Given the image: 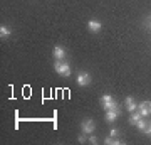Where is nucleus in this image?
<instances>
[{"mask_svg": "<svg viewBox=\"0 0 151 145\" xmlns=\"http://www.w3.org/2000/svg\"><path fill=\"white\" fill-rule=\"evenodd\" d=\"M54 69H55V73H57V74L64 76V78L70 76V73H72V68H70V64L67 63V61H64V59H55Z\"/></svg>", "mask_w": 151, "mask_h": 145, "instance_id": "obj_1", "label": "nucleus"}, {"mask_svg": "<svg viewBox=\"0 0 151 145\" xmlns=\"http://www.w3.org/2000/svg\"><path fill=\"white\" fill-rule=\"evenodd\" d=\"M99 101H101V106H103L106 111H108V110H116V108H119L118 101H116L111 95H103Z\"/></svg>", "mask_w": 151, "mask_h": 145, "instance_id": "obj_2", "label": "nucleus"}, {"mask_svg": "<svg viewBox=\"0 0 151 145\" xmlns=\"http://www.w3.org/2000/svg\"><path fill=\"white\" fill-rule=\"evenodd\" d=\"M81 130H82V133H86V135H91L94 130H96V123H94V120L92 118H87L84 120L81 123Z\"/></svg>", "mask_w": 151, "mask_h": 145, "instance_id": "obj_3", "label": "nucleus"}, {"mask_svg": "<svg viewBox=\"0 0 151 145\" xmlns=\"http://www.w3.org/2000/svg\"><path fill=\"white\" fill-rule=\"evenodd\" d=\"M76 81H77V85L79 86H89L91 85V74L89 73H79L77 74V78H76Z\"/></svg>", "mask_w": 151, "mask_h": 145, "instance_id": "obj_4", "label": "nucleus"}, {"mask_svg": "<svg viewBox=\"0 0 151 145\" xmlns=\"http://www.w3.org/2000/svg\"><path fill=\"white\" fill-rule=\"evenodd\" d=\"M138 111H139L143 117H148V115H151V101H150V100L141 101L139 105H138Z\"/></svg>", "mask_w": 151, "mask_h": 145, "instance_id": "obj_5", "label": "nucleus"}, {"mask_svg": "<svg viewBox=\"0 0 151 145\" xmlns=\"http://www.w3.org/2000/svg\"><path fill=\"white\" fill-rule=\"evenodd\" d=\"M119 115H121V108H116V110H108V111H106V122L113 123V122H116V118H118Z\"/></svg>", "mask_w": 151, "mask_h": 145, "instance_id": "obj_6", "label": "nucleus"}, {"mask_svg": "<svg viewBox=\"0 0 151 145\" xmlns=\"http://www.w3.org/2000/svg\"><path fill=\"white\" fill-rule=\"evenodd\" d=\"M124 105H126V110H128L129 113H133V111L138 110V105H136V101H134V98H133V96L126 98V100H124Z\"/></svg>", "mask_w": 151, "mask_h": 145, "instance_id": "obj_7", "label": "nucleus"}, {"mask_svg": "<svg viewBox=\"0 0 151 145\" xmlns=\"http://www.w3.org/2000/svg\"><path fill=\"white\" fill-rule=\"evenodd\" d=\"M52 54H54L55 59H65V49L62 47V46H55Z\"/></svg>", "mask_w": 151, "mask_h": 145, "instance_id": "obj_8", "label": "nucleus"}, {"mask_svg": "<svg viewBox=\"0 0 151 145\" xmlns=\"http://www.w3.org/2000/svg\"><path fill=\"white\" fill-rule=\"evenodd\" d=\"M101 22H97V20H89L87 22V29H89V31H91V32H99V31H101Z\"/></svg>", "mask_w": 151, "mask_h": 145, "instance_id": "obj_9", "label": "nucleus"}, {"mask_svg": "<svg viewBox=\"0 0 151 145\" xmlns=\"http://www.w3.org/2000/svg\"><path fill=\"white\" fill-rule=\"evenodd\" d=\"M141 118H143V115H141V113L138 111V110H136V111L131 113V117H129V123H131V125H136Z\"/></svg>", "mask_w": 151, "mask_h": 145, "instance_id": "obj_10", "label": "nucleus"}, {"mask_svg": "<svg viewBox=\"0 0 151 145\" xmlns=\"http://www.w3.org/2000/svg\"><path fill=\"white\" fill-rule=\"evenodd\" d=\"M104 144L106 145H123L124 142L123 140H119V138H116V137H108V138L104 140Z\"/></svg>", "mask_w": 151, "mask_h": 145, "instance_id": "obj_11", "label": "nucleus"}, {"mask_svg": "<svg viewBox=\"0 0 151 145\" xmlns=\"http://www.w3.org/2000/svg\"><path fill=\"white\" fill-rule=\"evenodd\" d=\"M10 27L9 26H0V37L2 39H7L9 36H10Z\"/></svg>", "mask_w": 151, "mask_h": 145, "instance_id": "obj_12", "label": "nucleus"}, {"mask_svg": "<svg viewBox=\"0 0 151 145\" xmlns=\"http://www.w3.org/2000/svg\"><path fill=\"white\" fill-rule=\"evenodd\" d=\"M146 125H148V122H145V120L141 118V120H139V122H138V123H136V127H138V128H139V130H141V132H143V130H145V128H146Z\"/></svg>", "mask_w": 151, "mask_h": 145, "instance_id": "obj_13", "label": "nucleus"}, {"mask_svg": "<svg viewBox=\"0 0 151 145\" xmlns=\"http://www.w3.org/2000/svg\"><path fill=\"white\" fill-rule=\"evenodd\" d=\"M143 133H145V135H150V137H151V122H148V125H146V128L143 130Z\"/></svg>", "mask_w": 151, "mask_h": 145, "instance_id": "obj_14", "label": "nucleus"}, {"mask_svg": "<svg viewBox=\"0 0 151 145\" xmlns=\"http://www.w3.org/2000/svg\"><path fill=\"white\" fill-rule=\"evenodd\" d=\"M119 135V130L118 128H111V132H109V137H118Z\"/></svg>", "mask_w": 151, "mask_h": 145, "instance_id": "obj_15", "label": "nucleus"}, {"mask_svg": "<svg viewBox=\"0 0 151 145\" xmlns=\"http://www.w3.org/2000/svg\"><path fill=\"white\" fill-rule=\"evenodd\" d=\"M77 140H79V144H84V142H86V133L79 135V138H77Z\"/></svg>", "mask_w": 151, "mask_h": 145, "instance_id": "obj_16", "label": "nucleus"}, {"mask_svg": "<svg viewBox=\"0 0 151 145\" xmlns=\"http://www.w3.org/2000/svg\"><path fill=\"white\" fill-rule=\"evenodd\" d=\"M89 142H91V144H97V138L94 135H91V137H89Z\"/></svg>", "mask_w": 151, "mask_h": 145, "instance_id": "obj_17", "label": "nucleus"}, {"mask_svg": "<svg viewBox=\"0 0 151 145\" xmlns=\"http://www.w3.org/2000/svg\"><path fill=\"white\" fill-rule=\"evenodd\" d=\"M146 24H148V26H150V29H151V17L148 19V22H146Z\"/></svg>", "mask_w": 151, "mask_h": 145, "instance_id": "obj_18", "label": "nucleus"}]
</instances>
